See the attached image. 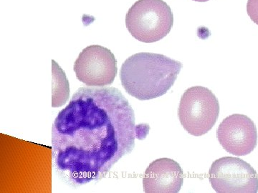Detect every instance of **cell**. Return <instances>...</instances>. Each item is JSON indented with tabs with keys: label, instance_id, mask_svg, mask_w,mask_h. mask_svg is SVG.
<instances>
[{
	"label": "cell",
	"instance_id": "9c48e42d",
	"mask_svg": "<svg viewBox=\"0 0 258 193\" xmlns=\"http://www.w3.org/2000/svg\"><path fill=\"white\" fill-rule=\"evenodd\" d=\"M52 106L58 108L63 106L69 101L70 96L69 82L64 71L59 67L55 61L52 60Z\"/></svg>",
	"mask_w": 258,
	"mask_h": 193
},
{
	"label": "cell",
	"instance_id": "277c9868",
	"mask_svg": "<svg viewBox=\"0 0 258 193\" xmlns=\"http://www.w3.org/2000/svg\"><path fill=\"white\" fill-rule=\"evenodd\" d=\"M220 104L208 88L195 86L185 91L180 101L178 115L184 130L194 136L208 133L216 123Z\"/></svg>",
	"mask_w": 258,
	"mask_h": 193
},
{
	"label": "cell",
	"instance_id": "7a4b0ae2",
	"mask_svg": "<svg viewBox=\"0 0 258 193\" xmlns=\"http://www.w3.org/2000/svg\"><path fill=\"white\" fill-rule=\"evenodd\" d=\"M181 68V62L166 56L139 52L122 64L120 78L128 94L139 101H149L165 94Z\"/></svg>",
	"mask_w": 258,
	"mask_h": 193
},
{
	"label": "cell",
	"instance_id": "8fae6325",
	"mask_svg": "<svg viewBox=\"0 0 258 193\" xmlns=\"http://www.w3.org/2000/svg\"><path fill=\"white\" fill-rule=\"evenodd\" d=\"M192 1L198 2V3H206V2L210 1V0H192Z\"/></svg>",
	"mask_w": 258,
	"mask_h": 193
},
{
	"label": "cell",
	"instance_id": "8992f818",
	"mask_svg": "<svg viewBox=\"0 0 258 193\" xmlns=\"http://www.w3.org/2000/svg\"><path fill=\"white\" fill-rule=\"evenodd\" d=\"M74 71L81 82L91 87H104L114 81L118 67L111 50L100 45H91L80 53Z\"/></svg>",
	"mask_w": 258,
	"mask_h": 193
},
{
	"label": "cell",
	"instance_id": "5b68a950",
	"mask_svg": "<svg viewBox=\"0 0 258 193\" xmlns=\"http://www.w3.org/2000/svg\"><path fill=\"white\" fill-rule=\"evenodd\" d=\"M212 188L219 193H256L258 175L238 157H224L212 163L208 174Z\"/></svg>",
	"mask_w": 258,
	"mask_h": 193
},
{
	"label": "cell",
	"instance_id": "ba28073f",
	"mask_svg": "<svg viewBox=\"0 0 258 193\" xmlns=\"http://www.w3.org/2000/svg\"><path fill=\"white\" fill-rule=\"evenodd\" d=\"M184 182V172L177 162L169 158L154 160L147 167L143 178L144 192L177 193Z\"/></svg>",
	"mask_w": 258,
	"mask_h": 193
},
{
	"label": "cell",
	"instance_id": "30bf717a",
	"mask_svg": "<svg viewBox=\"0 0 258 193\" xmlns=\"http://www.w3.org/2000/svg\"><path fill=\"white\" fill-rule=\"evenodd\" d=\"M247 13L251 20L258 25V0H248Z\"/></svg>",
	"mask_w": 258,
	"mask_h": 193
},
{
	"label": "cell",
	"instance_id": "6da1fadb",
	"mask_svg": "<svg viewBox=\"0 0 258 193\" xmlns=\"http://www.w3.org/2000/svg\"><path fill=\"white\" fill-rule=\"evenodd\" d=\"M149 130L116 88H79L52 125L54 167L74 187L100 180Z\"/></svg>",
	"mask_w": 258,
	"mask_h": 193
},
{
	"label": "cell",
	"instance_id": "3957f363",
	"mask_svg": "<svg viewBox=\"0 0 258 193\" xmlns=\"http://www.w3.org/2000/svg\"><path fill=\"white\" fill-rule=\"evenodd\" d=\"M174 24L172 10L163 0H138L125 15V26L139 41L152 43L164 38Z\"/></svg>",
	"mask_w": 258,
	"mask_h": 193
},
{
	"label": "cell",
	"instance_id": "52a82bcc",
	"mask_svg": "<svg viewBox=\"0 0 258 193\" xmlns=\"http://www.w3.org/2000/svg\"><path fill=\"white\" fill-rule=\"evenodd\" d=\"M217 138L226 151L236 156H244L257 146V128L246 115H232L220 123Z\"/></svg>",
	"mask_w": 258,
	"mask_h": 193
}]
</instances>
